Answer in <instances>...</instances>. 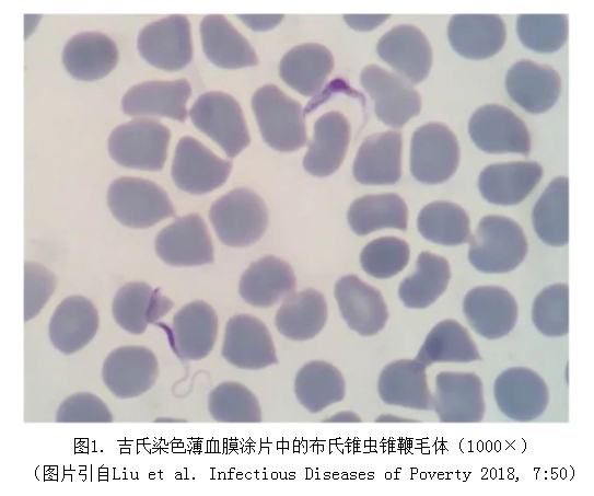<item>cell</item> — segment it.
Here are the masks:
<instances>
[{"mask_svg": "<svg viewBox=\"0 0 594 496\" xmlns=\"http://www.w3.org/2000/svg\"><path fill=\"white\" fill-rule=\"evenodd\" d=\"M468 243L469 263L487 274H504L515 269L527 253V241L522 228L503 216L481 218Z\"/></svg>", "mask_w": 594, "mask_h": 496, "instance_id": "obj_1", "label": "cell"}, {"mask_svg": "<svg viewBox=\"0 0 594 496\" xmlns=\"http://www.w3.org/2000/svg\"><path fill=\"white\" fill-rule=\"evenodd\" d=\"M209 218L220 241L233 247L254 244L268 226L265 201L245 187L232 189L218 198L209 210Z\"/></svg>", "mask_w": 594, "mask_h": 496, "instance_id": "obj_2", "label": "cell"}, {"mask_svg": "<svg viewBox=\"0 0 594 496\" xmlns=\"http://www.w3.org/2000/svg\"><path fill=\"white\" fill-rule=\"evenodd\" d=\"M252 107L265 142L275 150L290 152L306 145L303 108L276 85L259 88Z\"/></svg>", "mask_w": 594, "mask_h": 496, "instance_id": "obj_3", "label": "cell"}, {"mask_svg": "<svg viewBox=\"0 0 594 496\" xmlns=\"http://www.w3.org/2000/svg\"><path fill=\"white\" fill-rule=\"evenodd\" d=\"M171 138L158 120L139 117L117 126L108 138V151L118 164L143 171L162 170Z\"/></svg>", "mask_w": 594, "mask_h": 496, "instance_id": "obj_4", "label": "cell"}, {"mask_svg": "<svg viewBox=\"0 0 594 496\" xmlns=\"http://www.w3.org/2000/svg\"><path fill=\"white\" fill-rule=\"evenodd\" d=\"M107 204L113 216L130 228H148L175 216L164 189L139 177L115 180L107 192Z\"/></svg>", "mask_w": 594, "mask_h": 496, "instance_id": "obj_5", "label": "cell"}, {"mask_svg": "<svg viewBox=\"0 0 594 496\" xmlns=\"http://www.w3.org/2000/svg\"><path fill=\"white\" fill-rule=\"evenodd\" d=\"M189 116L196 128L217 142L229 158L236 157L249 145L242 108L228 93L211 91L200 95Z\"/></svg>", "mask_w": 594, "mask_h": 496, "instance_id": "obj_6", "label": "cell"}, {"mask_svg": "<svg viewBox=\"0 0 594 496\" xmlns=\"http://www.w3.org/2000/svg\"><path fill=\"white\" fill-rule=\"evenodd\" d=\"M459 162V146L444 124L431 122L416 129L411 138L410 172L424 184H440L453 176Z\"/></svg>", "mask_w": 594, "mask_h": 496, "instance_id": "obj_7", "label": "cell"}, {"mask_svg": "<svg viewBox=\"0 0 594 496\" xmlns=\"http://www.w3.org/2000/svg\"><path fill=\"white\" fill-rule=\"evenodd\" d=\"M360 83L374 103L376 117L389 127H403L421 111L419 93L397 73L369 65L360 74Z\"/></svg>", "mask_w": 594, "mask_h": 496, "instance_id": "obj_8", "label": "cell"}, {"mask_svg": "<svg viewBox=\"0 0 594 496\" xmlns=\"http://www.w3.org/2000/svg\"><path fill=\"white\" fill-rule=\"evenodd\" d=\"M468 132L474 143L488 153L527 155L531 137L525 123L505 106L488 104L469 118Z\"/></svg>", "mask_w": 594, "mask_h": 496, "instance_id": "obj_9", "label": "cell"}, {"mask_svg": "<svg viewBox=\"0 0 594 496\" xmlns=\"http://www.w3.org/2000/svg\"><path fill=\"white\" fill-rule=\"evenodd\" d=\"M137 46L153 67L167 71L183 69L193 57L188 19L175 14L148 24L140 32Z\"/></svg>", "mask_w": 594, "mask_h": 496, "instance_id": "obj_10", "label": "cell"}, {"mask_svg": "<svg viewBox=\"0 0 594 496\" xmlns=\"http://www.w3.org/2000/svg\"><path fill=\"white\" fill-rule=\"evenodd\" d=\"M493 394L501 413L521 423L538 418L549 403L544 379L525 367H512L500 373L493 384Z\"/></svg>", "mask_w": 594, "mask_h": 496, "instance_id": "obj_11", "label": "cell"}, {"mask_svg": "<svg viewBox=\"0 0 594 496\" xmlns=\"http://www.w3.org/2000/svg\"><path fill=\"white\" fill-rule=\"evenodd\" d=\"M232 163L216 155L193 137H183L176 147L172 163V178L187 193H209L225 183Z\"/></svg>", "mask_w": 594, "mask_h": 496, "instance_id": "obj_12", "label": "cell"}, {"mask_svg": "<svg viewBox=\"0 0 594 496\" xmlns=\"http://www.w3.org/2000/svg\"><path fill=\"white\" fill-rule=\"evenodd\" d=\"M159 377L153 351L144 346H121L108 354L102 378L107 389L119 399H132L148 392Z\"/></svg>", "mask_w": 594, "mask_h": 496, "instance_id": "obj_13", "label": "cell"}, {"mask_svg": "<svg viewBox=\"0 0 594 496\" xmlns=\"http://www.w3.org/2000/svg\"><path fill=\"white\" fill-rule=\"evenodd\" d=\"M432 394L433 411L441 423H479L484 419V388L476 373L440 372Z\"/></svg>", "mask_w": 594, "mask_h": 496, "instance_id": "obj_14", "label": "cell"}, {"mask_svg": "<svg viewBox=\"0 0 594 496\" xmlns=\"http://www.w3.org/2000/svg\"><path fill=\"white\" fill-rule=\"evenodd\" d=\"M222 356L231 365L247 370L278 364L268 327L251 314H237L228 321Z\"/></svg>", "mask_w": 594, "mask_h": 496, "instance_id": "obj_15", "label": "cell"}, {"mask_svg": "<svg viewBox=\"0 0 594 496\" xmlns=\"http://www.w3.org/2000/svg\"><path fill=\"white\" fill-rule=\"evenodd\" d=\"M154 245L159 257L171 266H200L213 262L211 238L197 214L178 218L162 229Z\"/></svg>", "mask_w": 594, "mask_h": 496, "instance_id": "obj_16", "label": "cell"}, {"mask_svg": "<svg viewBox=\"0 0 594 496\" xmlns=\"http://www.w3.org/2000/svg\"><path fill=\"white\" fill-rule=\"evenodd\" d=\"M470 327L487 339L506 336L517 321V304L512 293L499 286H478L463 301Z\"/></svg>", "mask_w": 594, "mask_h": 496, "instance_id": "obj_17", "label": "cell"}, {"mask_svg": "<svg viewBox=\"0 0 594 496\" xmlns=\"http://www.w3.org/2000/svg\"><path fill=\"white\" fill-rule=\"evenodd\" d=\"M339 311L350 330L361 336H372L384 328L388 311L376 288L356 275H346L335 284Z\"/></svg>", "mask_w": 594, "mask_h": 496, "instance_id": "obj_18", "label": "cell"}, {"mask_svg": "<svg viewBox=\"0 0 594 496\" xmlns=\"http://www.w3.org/2000/svg\"><path fill=\"white\" fill-rule=\"evenodd\" d=\"M376 50L382 60L411 84L423 81L430 72L431 46L426 35L414 25L403 24L386 32Z\"/></svg>", "mask_w": 594, "mask_h": 496, "instance_id": "obj_19", "label": "cell"}, {"mask_svg": "<svg viewBox=\"0 0 594 496\" xmlns=\"http://www.w3.org/2000/svg\"><path fill=\"white\" fill-rule=\"evenodd\" d=\"M505 89L522 108L538 114L551 108L559 99L561 79L552 67L523 59L508 70Z\"/></svg>", "mask_w": 594, "mask_h": 496, "instance_id": "obj_20", "label": "cell"}, {"mask_svg": "<svg viewBox=\"0 0 594 496\" xmlns=\"http://www.w3.org/2000/svg\"><path fill=\"white\" fill-rule=\"evenodd\" d=\"M426 369L416 358L388 364L378 377L381 400L389 405L411 410H433V394L428 385Z\"/></svg>", "mask_w": 594, "mask_h": 496, "instance_id": "obj_21", "label": "cell"}, {"mask_svg": "<svg viewBox=\"0 0 594 496\" xmlns=\"http://www.w3.org/2000/svg\"><path fill=\"white\" fill-rule=\"evenodd\" d=\"M191 94L187 80L148 81L130 88L121 107L130 116H160L184 122L186 104Z\"/></svg>", "mask_w": 594, "mask_h": 496, "instance_id": "obj_22", "label": "cell"}, {"mask_svg": "<svg viewBox=\"0 0 594 496\" xmlns=\"http://www.w3.org/2000/svg\"><path fill=\"white\" fill-rule=\"evenodd\" d=\"M217 334V313L203 301L187 303L173 318L172 345L183 359L199 360L207 357L213 349Z\"/></svg>", "mask_w": 594, "mask_h": 496, "instance_id": "obj_23", "label": "cell"}, {"mask_svg": "<svg viewBox=\"0 0 594 496\" xmlns=\"http://www.w3.org/2000/svg\"><path fill=\"white\" fill-rule=\"evenodd\" d=\"M401 148L399 131L388 130L369 136L354 158V178L365 185L396 183L401 176Z\"/></svg>", "mask_w": 594, "mask_h": 496, "instance_id": "obj_24", "label": "cell"}, {"mask_svg": "<svg viewBox=\"0 0 594 496\" xmlns=\"http://www.w3.org/2000/svg\"><path fill=\"white\" fill-rule=\"evenodd\" d=\"M296 286L289 263L266 255L253 262L240 278L238 292L253 307L268 308L292 293Z\"/></svg>", "mask_w": 594, "mask_h": 496, "instance_id": "obj_25", "label": "cell"}, {"mask_svg": "<svg viewBox=\"0 0 594 496\" xmlns=\"http://www.w3.org/2000/svg\"><path fill=\"white\" fill-rule=\"evenodd\" d=\"M453 49L468 59L496 55L505 42V25L496 14H455L447 26Z\"/></svg>", "mask_w": 594, "mask_h": 496, "instance_id": "obj_26", "label": "cell"}, {"mask_svg": "<svg viewBox=\"0 0 594 496\" xmlns=\"http://www.w3.org/2000/svg\"><path fill=\"white\" fill-rule=\"evenodd\" d=\"M98 330V313L82 296L63 299L49 322V338L62 354H73L88 345Z\"/></svg>", "mask_w": 594, "mask_h": 496, "instance_id": "obj_27", "label": "cell"}, {"mask_svg": "<svg viewBox=\"0 0 594 496\" xmlns=\"http://www.w3.org/2000/svg\"><path fill=\"white\" fill-rule=\"evenodd\" d=\"M541 175L543 169L537 162L496 163L482 170L478 178V187L487 201L500 206H512L528 196Z\"/></svg>", "mask_w": 594, "mask_h": 496, "instance_id": "obj_28", "label": "cell"}, {"mask_svg": "<svg viewBox=\"0 0 594 496\" xmlns=\"http://www.w3.org/2000/svg\"><path fill=\"white\" fill-rule=\"evenodd\" d=\"M349 140L350 125L341 113L329 112L318 117L303 158L305 171L317 177L333 174L345 159Z\"/></svg>", "mask_w": 594, "mask_h": 496, "instance_id": "obj_29", "label": "cell"}, {"mask_svg": "<svg viewBox=\"0 0 594 496\" xmlns=\"http://www.w3.org/2000/svg\"><path fill=\"white\" fill-rule=\"evenodd\" d=\"M172 301L159 290L140 281L121 286L113 300L116 323L131 334H142L150 323L166 314Z\"/></svg>", "mask_w": 594, "mask_h": 496, "instance_id": "obj_30", "label": "cell"}, {"mask_svg": "<svg viewBox=\"0 0 594 496\" xmlns=\"http://www.w3.org/2000/svg\"><path fill=\"white\" fill-rule=\"evenodd\" d=\"M117 60L118 50L114 41L96 32L74 35L62 51L67 71L81 81H94L107 76Z\"/></svg>", "mask_w": 594, "mask_h": 496, "instance_id": "obj_31", "label": "cell"}, {"mask_svg": "<svg viewBox=\"0 0 594 496\" xmlns=\"http://www.w3.org/2000/svg\"><path fill=\"white\" fill-rule=\"evenodd\" d=\"M203 53L216 66L237 69L256 66V53L247 39L221 14L205 16L200 24Z\"/></svg>", "mask_w": 594, "mask_h": 496, "instance_id": "obj_32", "label": "cell"}, {"mask_svg": "<svg viewBox=\"0 0 594 496\" xmlns=\"http://www.w3.org/2000/svg\"><path fill=\"white\" fill-rule=\"evenodd\" d=\"M334 68V57L323 45L302 44L290 49L279 66L281 79L302 95L317 93Z\"/></svg>", "mask_w": 594, "mask_h": 496, "instance_id": "obj_33", "label": "cell"}, {"mask_svg": "<svg viewBox=\"0 0 594 496\" xmlns=\"http://www.w3.org/2000/svg\"><path fill=\"white\" fill-rule=\"evenodd\" d=\"M325 297L307 288L287 296L276 313L275 325L280 334L292 341L315 337L327 321Z\"/></svg>", "mask_w": 594, "mask_h": 496, "instance_id": "obj_34", "label": "cell"}, {"mask_svg": "<svg viewBox=\"0 0 594 496\" xmlns=\"http://www.w3.org/2000/svg\"><path fill=\"white\" fill-rule=\"evenodd\" d=\"M294 392L300 404L318 413L343 400L346 385L341 372L322 360L310 361L296 373Z\"/></svg>", "mask_w": 594, "mask_h": 496, "instance_id": "obj_35", "label": "cell"}, {"mask_svg": "<svg viewBox=\"0 0 594 496\" xmlns=\"http://www.w3.org/2000/svg\"><path fill=\"white\" fill-rule=\"evenodd\" d=\"M450 278L451 269L446 258L422 252L417 258L415 273L398 287L399 299L407 308L424 309L445 291Z\"/></svg>", "mask_w": 594, "mask_h": 496, "instance_id": "obj_36", "label": "cell"}, {"mask_svg": "<svg viewBox=\"0 0 594 496\" xmlns=\"http://www.w3.org/2000/svg\"><path fill=\"white\" fill-rule=\"evenodd\" d=\"M347 218L352 231L359 235L384 228L404 231L408 209L405 200L395 193L365 195L350 205Z\"/></svg>", "mask_w": 594, "mask_h": 496, "instance_id": "obj_37", "label": "cell"}, {"mask_svg": "<svg viewBox=\"0 0 594 496\" xmlns=\"http://www.w3.org/2000/svg\"><path fill=\"white\" fill-rule=\"evenodd\" d=\"M569 182L564 176L551 181L538 198L532 221L538 238L548 245L563 246L569 241Z\"/></svg>", "mask_w": 594, "mask_h": 496, "instance_id": "obj_38", "label": "cell"}, {"mask_svg": "<svg viewBox=\"0 0 594 496\" xmlns=\"http://www.w3.org/2000/svg\"><path fill=\"white\" fill-rule=\"evenodd\" d=\"M426 367L436 362H470L481 359L468 331L454 320L434 325L416 356Z\"/></svg>", "mask_w": 594, "mask_h": 496, "instance_id": "obj_39", "label": "cell"}, {"mask_svg": "<svg viewBox=\"0 0 594 496\" xmlns=\"http://www.w3.org/2000/svg\"><path fill=\"white\" fill-rule=\"evenodd\" d=\"M417 227L426 240L447 246L468 243L471 235L467 212L445 200L426 205L418 215Z\"/></svg>", "mask_w": 594, "mask_h": 496, "instance_id": "obj_40", "label": "cell"}, {"mask_svg": "<svg viewBox=\"0 0 594 496\" xmlns=\"http://www.w3.org/2000/svg\"><path fill=\"white\" fill-rule=\"evenodd\" d=\"M208 410L220 423H260L263 419L256 395L235 381L222 382L210 392Z\"/></svg>", "mask_w": 594, "mask_h": 496, "instance_id": "obj_41", "label": "cell"}, {"mask_svg": "<svg viewBox=\"0 0 594 496\" xmlns=\"http://www.w3.org/2000/svg\"><path fill=\"white\" fill-rule=\"evenodd\" d=\"M516 31L522 44L538 53H554L568 38L566 14H520Z\"/></svg>", "mask_w": 594, "mask_h": 496, "instance_id": "obj_42", "label": "cell"}, {"mask_svg": "<svg viewBox=\"0 0 594 496\" xmlns=\"http://www.w3.org/2000/svg\"><path fill=\"white\" fill-rule=\"evenodd\" d=\"M532 321L545 336L559 337L569 332V287L555 284L543 289L534 300Z\"/></svg>", "mask_w": 594, "mask_h": 496, "instance_id": "obj_43", "label": "cell"}, {"mask_svg": "<svg viewBox=\"0 0 594 496\" xmlns=\"http://www.w3.org/2000/svg\"><path fill=\"white\" fill-rule=\"evenodd\" d=\"M409 245L395 237H383L369 242L360 254L362 269L370 276L385 279L401 272L408 264Z\"/></svg>", "mask_w": 594, "mask_h": 496, "instance_id": "obj_44", "label": "cell"}, {"mask_svg": "<svg viewBox=\"0 0 594 496\" xmlns=\"http://www.w3.org/2000/svg\"><path fill=\"white\" fill-rule=\"evenodd\" d=\"M57 423H112L106 403L91 392H78L66 397L56 412Z\"/></svg>", "mask_w": 594, "mask_h": 496, "instance_id": "obj_45", "label": "cell"}, {"mask_svg": "<svg viewBox=\"0 0 594 496\" xmlns=\"http://www.w3.org/2000/svg\"><path fill=\"white\" fill-rule=\"evenodd\" d=\"M56 287V277L38 263L24 264V321L36 316Z\"/></svg>", "mask_w": 594, "mask_h": 496, "instance_id": "obj_46", "label": "cell"}, {"mask_svg": "<svg viewBox=\"0 0 594 496\" xmlns=\"http://www.w3.org/2000/svg\"><path fill=\"white\" fill-rule=\"evenodd\" d=\"M388 14H346L347 24L356 31H371L382 24Z\"/></svg>", "mask_w": 594, "mask_h": 496, "instance_id": "obj_47", "label": "cell"}, {"mask_svg": "<svg viewBox=\"0 0 594 496\" xmlns=\"http://www.w3.org/2000/svg\"><path fill=\"white\" fill-rule=\"evenodd\" d=\"M253 31H268L279 24L282 14H240L237 15Z\"/></svg>", "mask_w": 594, "mask_h": 496, "instance_id": "obj_48", "label": "cell"}, {"mask_svg": "<svg viewBox=\"0 0 594 496\" xmlns=\"http://www.w3.org/2000/svg\"><path fill=\"white\" fill-rule=\"evenodd\" d=\"M327 423H359L361 418L353 412L345 411L335 414L334 416L324 419Z\"/></svg>", "mask_w": 594, "mask_h": 496, "instance_id": "obj_49", "label": "cell"}, {"mask_svg": "<svg viewBox=\"0 0 594 496\" xmlns=\"http://www.w3.org/2000/svg\"><path fill=\"white\" fill-rule=\"evenodd\" d=\"M376 422L378 423H398V422H416V420H412V419H406V418H399V417H396V416H393V415H381L378 418L375 419Z\"/></svg>", "mask_w": 594, "mask_h": 496, "instance_id": "obj_50", "label": "cell"}]
</instances>
